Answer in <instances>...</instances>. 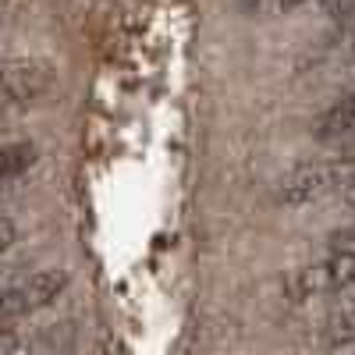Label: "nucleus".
<instances>
[{
  "label": "nucleus",
  "mask_w": 355,
  "mask_h": 355,
  "mask_svg": "<svg viewBox=\"0 0 355 355\" xmlns=\"http://www.w3.org/2000/svg\"><path fill=\"white\" fill-rule=\"evenodd\" d=\"M68 288V270H40V274H28L21 281H15L8 288V295L0 299V316H25V313H36L43 306H50L57 295Z\"/></svg>",
  "instance_id": "1"
},
{
  "label": "nucleus",
  "mask_w": 355,
  "mask_h": 355,
  "mask_svg": "<svg viewBox=\"0 0 355 355\" xmlns=\"http://www.w3.org/2000/svg\"><path fill=\"white\" fill-rule=\"evenodd\" d=\"M355 284V256L348 252H331L306 270L291 277V295L295 299H309V295H327V291H345Z\"/></svg>",
  "instance_id": "2"
},
{
  "label": "nucleus",
  "mask_w": 355,
  "mask_h": 355,
  "mask_svg": "<svg viewBox=\"0 0 355 355\" xmlns=\"http://www.w3.org/2000/svg\"><path fill=\"white\" fill-rule=\"evenodd\" d=\"M306 0H281V11H291V8H302Z\"/></svg>",
  "instance_id": "12"
},
{
  "label": "nucleus",
  "mask_w": 355,
  "mask_h": 355,
  "mask_svg": "<svg viewBox=\"0 0 355 355\" xmlns=\"http://www.w3.org/2000/svg\"><path fill=\"white\" fill-rule=\"evenodd\" d=\"M0 75H4V68H0Z\"/></svg>",
  "instance_id": "13"
},
{
  "label": "nucleus",
  "mask_w": 355,
  "mask_h": 355,
  "mask_svg": "<svg viewBox=\"0 0 355 355\" xmlns=\"http://www.w3.org/2000/svg\"><path fill=\"white\" fill-rule=\"evenodd\" d=\"M338 164L352 174L355 171V139H348V146H345V150H341V157H338Z\"/></svg>",
  "instance_id": "10"
},
{
  "label": "nucleus",
  "mask_w": 355,
  "mask_h": 355,
  "mask_svg": "<svg viewBox=\"0 0 355 355\" xmlns=\"http://www.w3.org/2000/svg\"><path fill=\"white\" fill-rule=\"evenodd\" d=\"M323 4V11H327L331 18H348V15H355V0H320Z\"/></svg>",
  "instance_id": "8"
},
{
  "label": "nucleus",
  "mask_w": 355,
  "mask_h": 355,
  "mask_svg": "<svg viewBox=\"0 0 355 355\" xmlns=\"http://www.w3.org/2000/svg\"><path fill=\"white\" fill-rule=\"evenodd\" d=\"M36 157H40L36 142H28V139L4 142L0 146V182H8V178H18L21 171H28L36 164Z\"/></svg>",
  "instance_id": "5"
},
{
  "label": "nucleus",
  "mask_w": 355,
  "mask_h": 355,
  "mask_svg": "<svg viewBox=\"0 0 355 355\" xmlns=\"http://www.w3.org/2000/svg\"><path fill=\"white\" fill-rule=\"evenodd\" d=\"M313 135L316 139H341V135H355V93L338 100L334 107H327L316 121H313Z\"/></svg>",
  "instance_id": "4"
},
{
  "label": "nucleus",
  "mask_w": 355,
  "mask_h": 355,
  "mask_svg": "<svg viewBox=\"0 0 355 355\" xmlns=\"http://www.w3.org/2000/svg\"><path fill=\"white\" fill-rule=\"evenodd\" d=\"M327 341L331 345H348L355 341V299L334 306L331 320H327Z\"/></svg>",
  "instance_id": "6"
},
{
  "label": "nucleus",
  "mask_w": 355,
  "mask_h": 355,
  "mask_svg": "<svg viewBox=\"0 0 355 355\" xmlns=\"http://www.w3.org/2000/svg\"><path fill=\"white\" fill-rule=\"evenodd\" d=\"M327 245L334 249V252H348V256H355V224H348V227H338L331 239H327Z\"/></svg>",
  "instance_id": "7"
},
{
  "label": "nucleus",
  "mask_w": 355,
  "mask_h": 355,
  "mask_svg": "<svg viewBox=\"0 0 355 355\" xmlns=\"http://www.w3.org/2000/svg\"><path fill=\"white\" fill-rule=\"evenodd\" d=\"M345 202H348L352 210H355V178H352V182L345 185Z\"/></svg>",
  "instance_id": "11"
},
{
  "label": "nucleus",
  "mask_w": 355,
  "mask_h": 355,
  "mask_svg": "<svg viewBox=\"0 0 355 355\" xmlns=\"http://www.w3.org/2000/svg\"><path fill=\"white\" fill-rule=\"evenodd\" d=\"M15 239H18L15 220H11V217H0V252H8V249L15 245Z\"/></svg>",
  "instance_id": "9"
},
{
  "label": "nucleus",
  "mask_w": 355,
  "mask_h": 355,
  "mask_svg": "<svg viewBox=\"0 0 355 355\" xmlns=\"http://www.w3.org/2000/svg\"><path fill=\"white\" fill-rule=\"evenodd\" d=\"M348 185L352 178L348 171L338 164V160H320V164H302L295 167L284 182L277 185V199L281 202H309V199H320L323 192H331L334 185Z\"/></svg>",
  "instance_id": "3"
}]
</instances>
